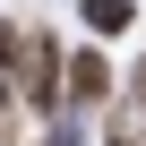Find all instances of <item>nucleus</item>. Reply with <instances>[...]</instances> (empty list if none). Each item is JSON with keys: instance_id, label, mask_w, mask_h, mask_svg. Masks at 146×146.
<instances>
[{"instance_id": "obj_2", "label": "nucleus", "mask_w": 146, "mask_h": 146, "mask_svg": "<svg viewBox=\"0 0 146 146\" xmlns=\"http://www.w3.org/2000/svg\"><path fill=\"white\" fill-rule=\"evenodd\" d=\"M112 60H103V43H78L69 52V78H60V120H86V112H112Z\"/></svg>"}, {"instance_id": "obj_3", "label": "nucleus", "mask_w": 146, "mask_h": 146, "mask_svg": "<svg viewBox=\"0 0 146 146\" xmlns=\"http://www.w3.org/2000/svg\"><path fill=\"white\" fill-rule=\"evenodd\" d=\"M78 26H86V43H112L137 26V0H78Z\"/></svg>"}, {"instance_id": "obj_1", "label": "nucleus", "mask_w": 146, "mask_h": 146, "mask_svg": "<svg viewBox=\"0 0 146 146\" xmlns=\"http://www.w3.org/2000/svg\"><path fill=\"white\" fill-rule=\"evenodd\" d=\"M60 78H69V52L52 26H26V60H17V112L60 129Z\"/></svg>"}, {"instance_id": "obj_4", "label": "nucleus", "mask_w": 146, "mask_h": 146, "mask_svg": "<svg viewBox=\"0 0 146 146\" xmlns=\"http://www.w3.org/2000/svg\"><path fill=\"white\" fill-rule=\"evenodd\" d=\"M103 146H146V103L112 95V112H103Z\"/></svg>"}, {"instance_id": "obj_5", "label": "nucleus", "mask_w": 146, "mask_h": 146, "mask_svg": "<svg viewBox=\"0 0 146 146\" xmlns=\"http://www.w3.org/2000/svg\"><path fill=\"white\" fill-rule=\"evenodd\" d=\"M17 129H26V112H17V95L0 86V146H17Z\"/></svg>"}, {"instance_id": "obj_6", "label": "nucleus", "mask_w": 146, "mask_h": 146, "mask_svg": "<svg viewBox=\"0 0 146 146\" xmlns=\"http://www.w3.org/2000/svg\"><path fill=\"white\" fill-rule=\"evenodd\" d=\"M35 146H78V120H60V129H43Z\"/></svg>"}, {"instance_id": "obj_7", "label": "nucleus", "mask_w": 146, "mask_h": 146, "mask_svg": "<svg viewBox=\"0 0 146 146\" xmlns=\"http://www.w3.org/2000/svg\"><path fill=\"white\" fill-rule=\"evenodd\" d=\"M129 103H146V52L129 60Z\"/></svg>"}]
</instances>
